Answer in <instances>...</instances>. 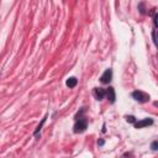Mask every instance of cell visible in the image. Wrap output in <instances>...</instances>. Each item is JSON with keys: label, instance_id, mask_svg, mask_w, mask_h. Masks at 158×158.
I'll return each instance as SVG.
<instances>
[{"label": "cell", "instance_id": "obj_12", "mask_svg": "<svg viewBox=\"0 0 158 158\" xmlns=\"http://www.w3.org/2000/svg\"><path fill=\"white\" fill-rule=\"evenodd\" d=\"M98 144H99V146H102V144H104V139H100V141L98 142Z\"/></svg>", "mask_w": 158, "mask_h": 158}, {"label": "cell", "instance_id": "obj_11", "mask_svg": "<svg viewBox=\"0 0 158 158\" xmlns=\"http://www.w3.org/2000/svg\"><path fill=\"white\" fill-rule=\"evenodd\" d=\"M152 37H153V42H154V44L157 43V41H156V30H153V32H152Z\"/></svg>", "mask_w": 158, "mask_h": 158}, {"label": "cell", "instance_id": "obj_2", "mask_svg": "<svg viewBox=\"0 0 158 158\" xmlns=\"http://www.w3.org/2000/svg\"><path fill=\"white\" fill-rule=\"evenodd\" d=\"M131 96H132L136 101H138V102H147V101H149V95H148L147 93H144V91H141V90L133 91V93L131 94Z\"/></svg>", "mask_w": 158, "mask_h": 158}, {"label": "cell", "instance_id": "obj_8", "mask_svg": "<svg viewBox=\"0 0 158 158\" xmlns=\"http://www.w3.org/2000/svg\"><path fill=\"white\" fill-rule=\"evenodd\" d=\"M46 118H47V115H46V116H44V117L42 118V122H41V123H40V125L37 126V128L35 130V132H33V135H35V137H38V132L41 131V128H42V126H43V123L46 122Z\"/></svg>", "mask_w": 158, "mask_h": 158}, {"label": "cell", "instance_id": "obj_3", "mask_svg": "<svg viewBox=\"0 0 158 158\" xmlns=\"http://www.w3.org/2000/svg\"><path fill=\"white\" fill-rule=\"evenodd\" d=\"M111 79H112V70L109 68V69H106V70L101 74L100 81H101L102 84H109V83L111 81Z\"/></svg>", "mask_w": 158, "mask_h": 158}, {"label": "cell", "instance_id": "obj_10", "mask_svg": "<svg viewBox=\"0 0 158 158\" xmlns=\"http://www.w3.org/2000/svg\"><path fill=\"white\" fill-rule=\"evenodd\" d=\"M151 147H152V149H153V151H157V147H158V142H157V141L152 142V146H151Z\"/></svg>", "mask_w": 158, "mask_h": 158}, {"label": "cell", "instance_id": "obj_5", "mask_svg": "<svg viewBox=\"0 0 158 158\" xmlns=\"http://www.w3.org/2000/svg\"><path fill=\"white\" fill-rule=\"evenodd\" d=\"M149 125H153V118H149V117L135 122V127L136 128H142V127H146V126H149Z\"/></svg>", "mask_w": 158, "mask_h": 158}, {"label": "cell", "instance_id": "obj_1", "mask_svg": "<svg viewBox=\"0 0 158 158\" xmlns=\"http://www.w3.org/2000/svg\"><path fill=\"white\" fill-rule=\"evenodd\" d=\"M88 128V120L85 117H80V118H77L75 123H74V127H73V131L75 133H81L84 132L85 130Z\"/></svg>", "mask_w": 158, "mask_h": 158}, {"label": "cell", "instance_id": "obj_7", "mask_svg": "<svg viewBox=\"0 0 158 158\" xmlns=\"http://www.w3.org/2000/svg\"><path fill=\"white\" fill-rule=\"evenodd\" d=\"M65 84H67V86L68 88H75L77 86V84H78V79L75 78V77H70V78H68L67 79V81H65Z\"/></svg>", "mask_w": 158, "mask_h": 158}, {"label": "cell", "instance_id": "obj_4", "mask_svg": "<svg viewBox=\"0 0 158 158\" xmlns=\"http://www.w3.org/2000/svg\"><path fill=\"white\" fill-rule=\"evenodd\" d=\"M105 96L107 98L110 104H114L115 100H116V94H115V89L112 86H109L106 90H105Z\"/></svg>", "mask_w": 158, "mask_h": 158}, {"label": "cell", "instance_id": "obj_6", "mask_svg": "<svg viewBox=\"0 0 158 158\" xmlns=\"http://www.w3.org/2000/svg\"><path fill=\"white\" fill-rule=\"evenodd\" d=\"M93 94H94L95 99L100 101V100H102L105 98V89H102V88H94Z\"/></svg>", "mask_w": 158, "mask_h": 158}, {"label": "cell", "instance_id": "obj_9", "mask_svg": "<svg viewBox=\"0 0 158 158\" xmlns=\"http://www.w3.org/2000/svg\"><path fill=\"white\" fill-rule=\"evenodd\" d=\"M126 121H127V122H131V123H135V122H136V117L132 116V115L126 116Z\"/></svg>", "mask_w": 158, "mask_h": 158}]
</instances>
